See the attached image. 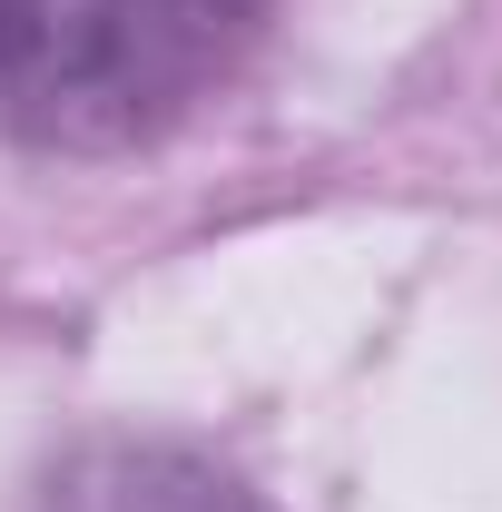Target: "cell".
I'll list each match as a JSON object with an SVG mask.
<instances>
[{
  "label": "cell",
  "instance_id": "1",
  "mask_svg": "<svg viewBox=\"0 0 502 512\" xmlns=\"http://www.w3.org/2000/svg\"><path fill=\"white\" fill-rule=\"evenodd\" d=\"M266 0H0V128L30 148H138L256 50Z\"/></svg>",
  "mask_w": 502,
  "mask_h": 512
},
{
  "label": "cell",
  "instance_id": "2",
  "mask_svg": "<svg viewBox=\"0 0 502 512\" xmlns=\"http://www.w3.org/2000/svg\"><path fill=\"white\" fill-rule=\"evenodd\" d=\"M30 512H266L188 444H79L69 463L40 473Z\"/></svg>",
  "mask_w": 502,
  "mask_h": 512
}]
</instances>
